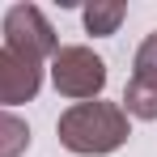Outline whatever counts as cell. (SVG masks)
Here are the masks:
<instances>
[{
  "label": "cell",
  "mask_w": 157,
  "mask_h": 157,
  "mask_svg": "<svg viewBox=\"0 0 157 157\" xmlns=\"http://www.w3.org/2000/svg\"><path fill=\"white\" fill-rule=\"evenodd\" d=\"M55 136H59V144L68 153H77V157H106V153H115V149L128 144L132 119L123 115L119 102H102V98L72 102L59 115Z\"/></svg>",
  "instance_id": "1"
},
{
  "label": "cell",
  "mask_w": 157,
  "mask_h": 157,
  "mask_svg": "<svg viewBox=\"0 0 157 157\" xmlns=\"http://www.w3.org/2000/svg\"><path fill=\"white\" fill-rule=\"evenodd\" d=\"M51 85L72 102H94L106 89V59L85 43L59 47L51 55Z\"/></svg>",
  "instance_id": "2"
},
{
  "label": "cell",
  "mask_w": 157,
  "mask_h": 157,
  "mask_svg": "<svg viewBox=\"0 0 157 157\" xmlns=\"http://www.w3.org/2000/svg\"><path fill=\"white\" fill-rule=\"evenodd\" d=\"M4 47L17 55H26L34 64H43V59H51L59 51V38H55L51 21L43 17V9L38 4H13L9 13H4Z\"/></svg>",
  "instance_id": "3"
},
{
  "label": "cell",
  "mask_w": 157,
  "mask_h": 157,
  "mask_svg": "<svg viewBox=\"0 0 157 157\" xmlns=\"http://www.w3.org/2000/svg\"><path fill=\"white\" fill-rule=\"evenodd\" d=\"M38 89H43V64H34L26 55L0 47V106L34 102Z\"/></svg>",
  "instance_id": "4"
},
{
  "label": "cell",
  "mask_w": 157,
  "mask_h": 157,
  "mask_svg": "<svg viewBox=\"0 0 157 157\" xmlns=\"http://www.w3.org/2000/svg\"><path fill=\"white\" fill-rule=\"evenodd\" d=\"M123 115L153 123L157 119V81H149V77H132L128 81V89H123Z\"/></svg>",
  "instance_id": "5"
},
{
  "label": "cell",
  "mask_w": 157,
  "mask_h": 157,
  "mask_svg": "<svg viewBox=\"0 0 157 157\" xmlns=\"http://www.w3.org/2000/svg\"><path fill=\"white\" fill-rule=\"evenodd\" d=\"M123 17H128V9H123L119 0H94V4H85V13H81L85 34H94V38H110Z\"/></svg>",
  "instance_id": "6"
},
{
  "label": "cell",
  "mask_w": 157,
  "mask_h": 157,
  "mask_svg": "<svg viewBox=\"0 0 157 157\" xmlns=\"http://www.w3.org/2000/svg\"><path fill=\"white\" fill-rule=\"evenodd\" d=\"M30 149V123L13 110H0V157H21Z\"/></svg>",
  "instance_id": "7"
},
{
  "label": "cell",
  "mask_w": 157,
  "mask_h": 157,
  "mask_svg": "<svg viewBox=\"0 0 157 157\" xmlns=\"http://www.w3.org/2000/svg\"><path fill=\"white\" fill-rule=\"evenodd\" d=\"M132 77H149V81H157V30L136 47V55H132Z\"/></svg>",
  "instance_id": "8"
}]
</instances>
